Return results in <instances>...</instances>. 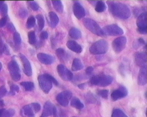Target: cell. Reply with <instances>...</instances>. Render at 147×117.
Instances as JSON below:
<instances>
[{
	"label": "cell",
	"instance_id": "6da1fadb",
	"mask_svg": "<svg viewBox=\"0 0 147 117\" xmlns=\"http://www.w3.org/2000/svg\"><path fill=\"white\" fill-rule=\"evenodd\" d=\"M107 3L110 12L115 17L126 20L131 16L130 9L122 3L114 1H108Z\"/></svg>",
	"mask_w": 147,
	"mask_h": 117
},
{
	"label": "cell",
	"instance_id": "7a4b0ae2",
	"mask_svg": "<svg viewBox=\"0 0 147 117\" xmlns=\"http://www.w3.org/2000/svg\"><path fill=\"white\" fill-rule=\"evenodd\" d=\"M109 45L107 41L104 40H100L93 44L90 48V52L93 55H101L108 51Z\"/></svg>",
	"mask_w": 147,
	"mask_h": 117
},
{
	"label": "cell",
	"instance_id": "3957f363",
	"mask_svg": "<svg viewBox=\"0 0 147 117\" xmlns=\"http://www.w3.org/2000/svg\"><path fill=\"white\" fill-rule=\"evenodd\" d=\"M113 78L110 75L101 74L93 76L90 80V82L92 85L100 87H106L112 83Z\"/></svg>",
	"mask_w": 147,
	"mask_h": 117
},
{
	"label": "cell",
	"instance_id": "277c9868",
	"mask_svg": "<svg viewBox=\"0 0 147 117\" xmlns=\"http://www.w3.org/2000/svg\"><path fill=\"white\" fill-rule=\"evenodd\" d=\"M83 23L84 26L92 33L100 37L105 36L102 29L92 19L88 18L84 19L83 21Z\"/></svg>",
	"mask_w": 147,
	"mask_h": 117
},
{
	"label": "cell",
	"instance_id": "5b68a950",
	"mask_svg": "<svg viewBox=\"0 0 147 117\" xmlns=\"http://www.w3.org/2000/svg\"><path fill=\"white\" fill-rule=\"evenodd\" d=\"M38 80L41 90L45 93L48 94L53 88V82L47 74L40 75L38 78Z\"/></svg>",
	"mask_w": 147,
	"mask_h": 117
},
{
	"label": "cell",
	"instance_id": "8992f818",
	"mask_svg": "<svg viewBox=\"0 0 147 117\" xmlns=\"http://www.w3.org/2000/svg\"><path fill=\"white\" fill-rule=\"evenodd\" d=\"M8 69L12 80L18 81L21 79V74L19 66L15 60H12L9 63Z\"/></svg>",
	"mask_w": 147,
	"mask_h": 117
},
{
	"label": "cell",
	"instance_id": "52a82bcc",
	"mask_svg": "<svg viewBox=\"0 0 147 117\" xmlns=\"http://www.w3.org/2000/svg\"><path fill=\"white\" fill-rule=\"evenodd\" d=\"M102 31L105 35L117 36L122 35L123 34V30L116 24L106 26L102 29Z\"/></svg>",
	"mask_w": 147,
	"mask_h": 117
},
{
	"label": "cell",
	"instance_id": "ba28073f",
	"mask_svg": "<svg viewBox=\"0 0 147 117\" xmlns=\"http://www.w3.org/2000/svg\"><path fill=\"white\" fill-rule=\"evenodd\" d=\"M146 16V12H143L138 16L137 21V31L144 35L147 33Z\"/></svg>",
	"mask_w": 147,
	"mask_h": 117
},
{
	"label": "cell",
	"instance_id": "9c48e42d",
	"mask_svg": "<svg viewBox=\"0 0 147 117\" xmlns=\"http://www.w3.org/2000/svg\"><path fill=\"white\" fill-rule=\"evenodd\" d=\"M72 95V93L70 91H63L58 94L56 97V100L61 105L66 106L68 105Z\"/></svg>",
	"mask_w": 147,
	"mask_h": 117
},
{
	"label": "cell",
	"instance_id": "30bf717a",
	"mask_svg": "<svg viewBox=\"0 0 147 117\" xmlns=\"http://www.w3.org/2000/svg\"><path fill=\"white\" fill-rule=\"evenodd\" d=\"M127 39L124 36H121L115 39L112 43V47L114 51L119 53L124 49L126 47Z\"/></svg>",
	"mask_w": 147,
	"mask_h": 117
},
{
	"label": "cell",
	"instance_id": "8fae6325",
	"mask_svg": "<svg viewBox=\"0 0 147 117\" xmlns=\"http://www.w3.org/2000/svg\"><path fill=\"white\" fill-rule=\"evenodd\" d=\"M57 70L59 76L65 81H70L73 78L72 73L62 64L58 65Z\"/></svg>",
	"mask_w": 147,
	"mask_h": 117
},
{
	"label": "cell",
	"instance_id": "7c38bea8",
	"mask_svg": "<svg viewBox=\"0 0 147 117\" xmlns=\"http://www.w3.org/2000/svg\"><path fill=\"white\" fill-rule=\"evenodd\" d=\"M128 94L127 89L124 86H121L117 90L113 91L111 95V98L114 101L125 97Z\"/></svg>",
	"mask_w": 147,
	"mask_h": 117
},
{
	"label": "cell",
	"instance_id": "4fadbf2b",
	"mask_svg": "<svg viewBox=\"0 0 147 117\" xmlns=\"http://www.w3.org/2000/svg\"><path fill=\"white\" fill-rule=\"evenodd\" d=\"M19 57L21 59V62L24 67V71L27 76H31L32 74V71L30 63L28 58L24 55L20 53Z\"/></svg>",
	"mask_w": 147,
	"mask_h": 117
},
{
	"label": "cell",
	"instance_id": "5bb4252c",
	"mask_svg": "<svg viewBox=\"0 0 147 117\" xmlns=\"http://www.w3.org/2000/svg\"><path fill=\"white\" fill-rule=\"evenodd\" d=\"M56 106L50 102L47 101L45 102L43 107V111L40 117H47L54 115Z\"/></svg>",
	"mask_w": 147,
	"mask_h": 117
},
{
	"label": "cell",
	"instance_id": "9a60e30c",
	"mask_svg": "<svg viewBox=\"0 0 147 117\" xmlns=\"http://www.w3.org/2000/svg\"><path fill=\"white\" fill-rule=\"evenodd\" d=\"M74 14L78 19H81L86 16V11L82 5L79 2H75L73 6Z\"/></svg>",
	"mask_w": 147,
	"mask_h": 117
},
{
	"label": "cell",
	"instance_id": "2e32d148",
	"mask_svg": "<svg viewBox=\"0 0 147 117\" xmlns=\"http://www.w3.org/2000/svg\"><path fill=\"white\" fill-rule=\"evenodd\" d=\"M38 59L42 64L45 65H50L53 64L55 61V58L51 55L43 53L38 54Z\"/></svg>",
	"mask_w": 147,
	"mask_h": 117
},
{
	"label": "cell",
	"instance_id": "e0dca14e",
	"mask_svg": "<svg viewBox=\"0 0 147 117\" xmlns=\"http://www.w3.org/2000/svg\"><path fill=\"white\" fill-rule=\"evenodd\" d=\"M135 63L137 66L140 67L146 66V54L145 53H138L135 54L134 56Z\"/></svg>",
	"mask_w": 147,
	"mask_h": 117
},
{
	"label": "cell",
	"instance_id": "ac0fdd59",
	"mask_svg": "<svg viewBox=\"0 0 147 117\" xmlns=\"http://www.w3.org/2000/svg\"><path fill=\"white\" fill-rule=\"evenodd\" d=\"M147 83L146 66L141 67L138 76V83L139 85H144Z\"/></svg>",
	"mask_w": 147,
	"mask_h": 117
},
{
	"label": "cell",
	"instance_id": "d6986e66",
	"mask_svg": "<svg viewBox=\"0 0 147 117\" xmlns=\"http://www.w3.org/2000/svg\"><path fill=\"white\" fill-rule=\"evenodd\" d=\"M66 46L69 50L76 53H81L83 51V49L81 46L73 40L68 41L67 43Z\"/></svg>",
	"mask_w": 147,
	"mask_h": 117
},
{
	"label": "cell",
	"instance_id": "ffe728a7",
	"mask_svg": "<svg viewBox=\"0 0 147 117\" xmlns=\"http://www.w3.org/2000/svg\"><path fill=\"white\" fill-rule=\"evenodd\" d=\"M48 16L50 19V26L52 28L56 27L59 24V21L57 15L53 11H50L49 13Z\"/></svg>",
	"mask_w": 147,
	"mask_h": 117
},
{
	"label": "cell",
	"instance_id": "44dd1931",
	"mask_svg": "<svg viewBox=\"0 0 147 117\" xmlns=\"http://www.w3.org/2000/svg\"><path fill=\"white\" fill-rule=\"evenodd\" d=\"M56 54L60 61L65 62L68 58V55L65 51L62 48L56 50Z\"/></svg>",
	"mask_w": 147,
	"mask_h": 117
},
{
	"label": "cell",
	"instance_id": "7402d4cb",
	"mask_svg": "<svg viewBox=\"0 0 147 117\" xmlns=\"http://www.w3.org/2000/svg\"><path fill=\"white\" fill-rule=\"evenodd\" d=\"M34 112L31 105H27L24 106L21 111L23 115L28 117H34Z\"/></svg>",
	"mask_w": 147,
	"mask_h": 117
},
{
	"label": "cell",
	"instance_id": "603a6c76",
	"mask_svg": "<svg viewBox=\"0 0 147 117\" xmlns=\"http://www.w3.org/2000/svg\"><path fill=\"white\" fill-rule=\"evenodd\" d=\"M69 36L74 40L80 39L82 36V32L78 29L73 27L71 28L69 32Z\"/></svg>",
	"mask_w": 147,
	"mask_h": 117
},
{
	"label": "cell",
	"instance_id": "cb8c5ba5",
	"mask_svg": "<svg viewBox=\"0 0 147 117\" xmlns=\"http://www.w3.org/2000/svg\"><path fill=\"white\" fill-rule=\"evenodd\" d=\"M84 65L79 58H75L73 60L71 66V70L73 71H77L84 68Z\"/></svg>",
	"mask_w": 147,
	"mask_h": 117
},
{
	"label": "cell",
	"instance_id": "d4e9b609",
	"mask_svg": "<svg viewBox=\"0 0 147 117\" xmlns=\"http://www.w3.org/2000/svg\"><path fill=\"white\" fill-rule=\"evenodd\" d=\"M70 104L72 107L77 109H81L84 107V105L83 103H82V102L80 101L79 98L76 97L72 99Z\"/></svg>",
	"mask_w": 147,
	"mask_h": 117
},
{
	"label": "cell",
	"instance_id": "484cf974",
	"mask_svg": "<svg viewBox=\"0 0 147 117\" xmlns=\"http://www.w3.org/2000/svg\"><path fill=\"white\" fill-rule=\"evenodd\" d=\"M53 7L55 10L59 13H63V5L60 1H52Z\"/></svg>",
	"mask_w": 147,
	"mask_h": 117
},
{
	"label": "cell",
	"instance_id": "4316f807",
	"mask_svg": "<svg viewBox=\"0 0 147 117\" xmlns=\"http://www.w3.org/2000/svg\"><path fill=\"white\" fill-rule=\"evenodd\" d=\"M106 9V6L105 3L102 1H98L96 3L95 6L96 11L98 13H101L105 11Z\"/></svg>",
	"mask_w": 147,
	"mask_h": 117
},
{
	"label": "cell",
	"instance_id": "83f0119b",
	"mask_svg": "<svg viewBox=\"0 0 147 117\" xmlns=\"http://www.w3.org/2000/svg\"><path fill=\"white\" fill-rule=\"evenodd\" d=\"M20 84L26 91H28V92L33 90L34 88V84L33 82H32L25 81V82H21Z\"/></svg>",
	"mask_w": 147,
	"mask_h": 117
},
{
	"label": "cell",
	"instance_id": "f1b7e54d",
	"mask_svg": "<svg viewBox=\"0 0 147 117\" xmlns=\"http://www.w3.org/2000/svg\"><path fill=\"white\" fill-rule=\"evenodd\" d=\"M38 25L40 31H42L45 26V19L41 14H38L36 16Z\"/></svg>",
	"mask_w": 147,
	"mask_h": 117
},
{
	"label": "cell",
	"instance_id": "f546056e",
	"mask_svg": "<svg viewBox=\"0 0 147 117\" xmlns=\"http://www.w3.org/2000/svg\"><path fill=\"white\" fill-rule=\"evenodd\" d=\"M28 37L29 43L30 45H34L36 42V36L34 31H31L29 32L28 34Z\"/></svg>",
	"mask_w": 147,
	"mask_h": 117
},
{
	"label": "cell",
	"instance_id": "4dcf8cb0",
	"mask_svg": "<svg viewBox=\"0 0 147 117\" xmlns=\"http://www.w3.org/2000/svg\"><path fill=\"white\" fill-rule=\"evenodd\" d=\"M112 117H128L122 110L115 109L112 113Z\"/></svg>",
	"mask_w": 147,
	"mask_h": 117
},
{
	"label": "cell",
	"instance_id": "1f68e13d",
	"mask_svg": "<svg viewBox=\"0 0 147 117\" xmlns=\"http://www.w3.org/2000/svg\"><path fill=\"white\" fill-rule=\"evenodd\" d=\"M36 24V19L34 16H31L28 19L26 23L27 28L30 29L33 27Z\"/></svg>",
	"mask_w": 147,
	"mask_h": 117
},
{
	"label": "cell",
	"instance_id": "d6a6232c",
	"mask_svg": "<svg viewBox=\"0 0 147 117\" xmlns=\"http://www.w3.org/2000/svg\"><path fill=\"white\" fill-rule=\"evenodd\" d=\"M15 114V111L14 109H4L2 117H12L14 116Z\"/></svg>",
	"mask_w": 147,
	"mask_h": 117
},
{
	"label": "cell",
	"instance_id": "836d02e7",
	"mask_svg": "<svg viewBox=\"0 0 147 117\" xmlns=\"http://www.w3.org/2000/svg\"><path fill=\"white\" fill-rule=\"evenodd\" d=\"M13 41L15 45L17 46H20L21 43V35L18 32H15L13 35Z\"/></svg>",
	"mask_w": 147,
	"mask_h": 117
},
{
	"label": "cell",
	"instance_id": "e575fe53",
	"mask_svg": "<svg viewBox=\"0 0 147 117\" xmlns=\"http://www.w3.org/2000/svg\"><path fill=\"white\" fill-rule=\"evenodd\" d=\"M53 115L55 117H67L66 114L62 109H58L56 107Z\"/></svg>",
	"mask_w": 147,
	"mask_h": 117
},
{
	"label": "cell",
	"instance_id": "d590c367",
	"mask_svg": "<svg viewBox=\"0 0 147 117\" xmlns=\"http://www.w3.org/2000/svg\"><path fill=\"white\" fill-rule=\"evenodd\" d=\"M10 94L12 95H14L16 93L18 92L19 91V88L18 85L16 84H11L10 86Z\"/></svg>",
	"mask_w": 147,
	"mask_h": 117
},
{
	"label": "cell",
	"instance_id": "8d00e7d4",
	"mask_svg": "<svg viewBox=\"0 0 147 117\" xmlns=\"http://www.w3.org/2000/svg\"><path fill=\"white\" fill-rule=\"evenodd\" d=\"M86 98L87 101L89 103H95L97 102V99L95 97L91 94H87Z\"/></svg>",
	"mask_w": 147,
	"mask_h": 117
},
{
	"label": "cell",
	"instance_id": "74e56055",
	"mask_svg": "<svg viewBox=\"0 0 147 117\" xmlns=\"http://www.w3.org/2000/svg\"><path fill=\"white\" fill-rule=\"evenodd\" d=\"M98 94L102 98L104 99L108 98L109 91L107 90H99L98 92Z\"/></svg>",
	"mask_w": 147,
	"mask_h": 117
},
{
	"label": "cell",
	"instance_id": "f35d334b",
	"mask_svg": "<svg viewBox=\"0 0 147 117\" xmlns=\"http://www.w3.org/2000/svg\"><path fill=\"white\" fill-rule=\"evenodd\" d=\"M28 3L30 7L34 11L38 10L39 7V5L36 2L34 1H28Z\"/></svg>",
	"mask_w": 147,
	"mask_h": 117
},
{
	"label": "cell",
	"instance_id": "ab89813d",
	"mask_svg": "<svg viewBox=\"0 0 147 117\" xmlns=\"http://www.w3.org/2000/svg\"><path fill=\"white\" fill-rule=\"evenodd\" d=\"M28 10L25 8H21L19 11V15L21 18L24 19L28 16Z\"/></svg>",
	"mask_w": 147,
	"mask_h": 117
},
{
	"label": "cell",
	"instance_id": "60d3db41",
	"mask_svg": "<svg viewBox=\"0 0 147 117\" xmlns=\"http://www.w3.org/2000/svg\"><path fill=\"white\" fill-rule=\"evenodd\" d=\"M31 106L33 109L35 113H37L40 111L41 109V106L40 104L38 103H33L31 104Z\"/></svg>",
	"mask_w": 147,
	"mask_h": 117
},
{
	"label": "cell",
	"instance_id": "b9f144b4",
	"mask_svg": "<svg viewBox=\"0 0 147 117\" xmlns=\"http://www.w3.org/2000/svg\"><path fill=\"white\" fill-rule=\"evenodd\" d=\"M1 13L2 15H3L4 17H5L6 15H7L8 11V7L6 4H4L3 5L1 8Z\"/></svg>",
	"mask_w": 147,
	"mask_h": 117
},
{
	"label": "cell",
	"instance_id": "7bdbcfd3",
	"mask_svg": "<svg viewBox=\"0 0 147 117\" xmlns=\"http://www.w3.org/2000/svg\"><path fill=\"white\" fill-rule=\"evenodd\" d=\"M5 46V45L2 39L0 37V57L4 53Z\"/></svg>",
	"mask_w": 147,
	"mask_h": 117
},
{
	"label": "cell",
	"instance_id": "ee69618b",
	"mask_svg": "<svg viewBox=\"0 0 147 117\" xmlns=\"http://www.w3.org/2000/svg\"><path fill=\"white\" fill-rule=\"evenodd\" d=\"M7 92V90L5 86L3 85L0 87V99L3 97L6 94Z\"/></svg>",
	"mask_w": 147,
	"mask_h": 117
},
{
	"label": "cell",
	"instance_id": "f6af8a7d",
	"mask_svg": "<svg viewBox=\"0 0 147 117\" xmlns=\"http://www.w3.org/2000/svg\"><path fill=\"white\" fill-rule=\"evenodd\" d=\"M7 21L6 17H3L0 19V28H2L5 25Z\"/></svg>",
	"mask_w": 147,
	"mask_h": 117
},
{
	"label": "cell",
	"instance_id": "bcb514c9",
	"mask_svg": "<svg viewBox=\"0 0 147 117\" xmlns=\"http://www.w3.org/2000/svg\"><path fill=\"white\" fill-rule=\"evenodd\" d=\"M48 37V34L46 31H42L40 35V38L42 40L47 39Z\"/></svg>",
	"mask_w": 147,
	"mask_h": 117
},
{
	"label": "cell",
	"instance_id": "7dc6e473",
	"mask_svg": "<svg viewBox=\"0 0 147 117\" xmlns=\"http://www.w3.org/2000/svg\"><path fill=\"white\" fill-rule=\"evenodd\" d=\"M94 71V68L91 66L88 67L86 69V72L87 75H91Z\"/></svg>",
	"mask_w": 147,
	"mask_h": 117
},
{
	"label": "cell",
	"instance_id": "c3c4849f",
	"mask_svg": "<svg viewBox=\"0 0 147 117\" xmlns=\"http://www.w3.org/2000/svg\"><path fill=\"white\" fill-rule=\"evenodd\" d=\"M47 76H48V77L50 78V80H51V81H52V82L53 83H54L55 85H58V81H57V80H56V79L54 78L52 76H51V75L47 74Z\"/></svg>",
	"mask_w": 147,
	"mask_h": 117
},
{
	"label": "cell",
	"instance_id": "681fc988",
	"mask_svg": "<svg viewBox=\"0 0 147 117\" xmlns=\"http://www.w3.org/2000/svg\"><path fill=\"white\" fill-rule=\"evenodd\" d=\"M7 29L11 31H14L15 30V28L14 27L13 24L11 23H9L7 24Z\"/></svg>",
	"mask_w": 147,
	"mask_h": 117
},
{
	"label": "cell",
	"instance_id": "f907efd6",
	"mask_svg": "<svg viewBox=\"0 0 147 117\" xmlns=\"http://www.w3.org/2000/svg\"><path fill=\"white\" fill-rule=\"evenodd\" d=\"M138 44L139 45H144L145 44V42L144 40L142 38H140L138 40Z\"/></svg>",
	"mask_w": 147,
	"mask_h": 117
},
{
	"label": "cell",
	"instance_id": "816d5d0a",
	"mask_svg": "<svg viewBox=\"0 0 147 117\" xmlns=\"http://www.w3.org/2000/svg\"><path fill=\"white\" fill-rule=\"evenodd\" d=\"M78 87H79V89H82V90H83V89H84V88H85V84H80V85H78Z\"/></svg>",
	"mask_w": 147,
	"mask_h": 117
},
{
	"label": "cell",
	"instance_id": "f5cc1de1",
	"mask_svg": "<svg viewBox=\"0 0 147 117\" xmlns=\"http://www.w3.org/2000/svg\"><path fill=\"white\" fill-rule=\"evenodd\" d=\"M4 109H0V117H2L3 112Z\"/></svg>",
	"mask_w": 147,
	"mask_h": 117
},
{
	"label": "cell",
	"instance_id": "db71d44e",
	"mask_svg": "<svg viewBox=\"0 0 147 117\" xmlns=\"http://www.w3.org/2000/svg\"><path fill=\"white\" fill-rule=\"evenodd\" d=\"M3 1H0V10H1L2 7L3 5Z\"/></svg>",
	"mask_w": 147,
	"mask_h": 117
},
{
	"label": "cell",
	"instance_id": "11a10c76",
	"mask_svg": "<svg viewBox=\"0 0 147 117\" xmlns=\"http://www.w3.org/2000/svg\"><path fill=\"white\" fill-rule=\"evenodd\" d=\"M3 66L2 64L0 62V71L2 69Z\"/></svg>",
	"mask_w": 147,
	"mask_h": 117
},
{
	"label": "cell",
	"instance_id": "9f6ffc18",
	"mask_svg": "<svg viewBox=\"0 0 147 117\" xmlns=\"http://www.w3.org/2000/svg\"></svg>",
	"mask_w": 147,
	"mask_h": 117
},
{
	"label": "cell",
	"instance_id": "6f0895ef",
	"mask_svg": "<svg viewBox=\"0 0 147 117\" xmlns=\"http://www.w3.org/2000/svg\"><path fill=\"white\" fill-rule=\"evenodd\" d=\"M0 100H1V99H0Z\"/></svg>",
	"mask_w": 147,
	"mask_h": 117
}]
</instances>
